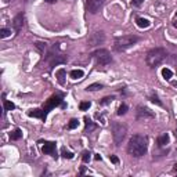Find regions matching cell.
Here are the masks:
<instances>
[{"instance_id": "cell-1", "label": "cell", "mask_w": 177, "mask_h": 177, "mask_svg": "<svg viewBox=\"0 0 177 177\" xmlns=\"http://www.w3.org/2000/svg\"><path fill=\"white\" fill-rule=\"evenodd\" d=\"M147 149H148V140L144 136L134 134L129 140L128 144V152L134 158H140V156L145 155Z\"/></svg>"}, {"instance_id": "cell-2", "label": "cell", "mask_w": 177, "mask_h": 177, "mask_svg": "<svg viewBox=\"0 0 177 177\" xmlns=\"http://www.w3.org/2000/svg\"><path fill=\"white\" fill-rule=\"evenodd\" d=\"M166 55H168V53H166L165 49L162 47L151 49L145 55V62L151 68H156V66H159L166 60Z\"/></svg>"}, {"instance_id": "cell-3", "label": "cell", "mask_w": 177, "mask_h": 177, "mask_svg": "<svg viewBox=\"0 0 177 177\" xmlns=\"http://www.w3.org/2000/svg\"><path fill=\"white\" fill-rule=\"evenodd\" d=\"M138 40H140V38L138 36H136V35L119 36V38H116L115 42H113V49H115L116 51H119V53L126 51V50H129L130 47H133Z\"/></svg>"}, {"instance_id": "cell-4", "label": "cell", "mask_w": 177, "mask_h": 177, "mask_svg": "<svg viewBox=\"0 0 177 177\" xmlns=\"http://www.w3.org/2000/svg\"><path fill=\"white\" fill-rule=\"evenodd\" d=\"M44 55H46V61H49L50 68H53V66H55L58 64H64V62H66V57L60 53V46L58 44H55L54 47Z\"/></svg>"}, {"instance_id": "cell-5", "label": "cell", "mask_w": 177, "mask_h": 177, "mask_svg": "<svg viewBox=\"0 0 177 177\" xmlns=\"http://www.w3.org/2000/svg\"><path fill=\"white\" fill-rule=\"evenodd\" d=\"M126 133H128V128L126 125H123L121 122H113L112 123V137H113V143L116 147H119L122 144V141L125 140Z\"/></svg>"}, {"instance_id": "cell-6", "label": "cell", "mask_w": 177, "mask_h": 177, "mask_svg": "<svg viewBox=\"0 0 177 177\" xmlns=\"http://www.w3.org/2000/svg\"><path fill=\"white\" fill-rule=\"evenodd\" d=\"M91 57L96 60L97 65H108V64H111V61H112L111 53H109L108 50H105V49L96 50V51L91 54Z\"/></svg>"}, {"instance_id": "cell-7", "label": "cell", "mask_w": 177, "mask_h": 177, "mask_svg": "<svg viewBox=\"0 0 177 177\" xmlns=\"http://www.w3.org/2000/svg\"><path fill=\"white\" fill-rule=\"evenodd\" d=\"M58 105H61V107H64V108H65V104H64V100H62V97L58 96V94H54V96L50 97L49 100H46L44 105H43V109H44L46 113H49L51 109H54L55 107H58Z\"/></svg>"}, {"instance_id": "cell-8", "label": "cell", "mask_w": 177, "mask_h": 177, "mask_svg": "<svg viewBox=\"0 0 177 177\" xmlns=\"http://www.w3.org/2000/svg\"><path fill=\"white\" fill-rule=\"evenodd\" d=\"M104 40H105L104 32L97 31V32H93L87 38V44L89 46H98V44H101V43H104Z\"/></svg>"}, {"instance_id": "cell-9", "label": "cell", "mask_w": 177, "mask_h": 177, "mask_svg": "<svg viewBox=\"0 0 177 177\" xmlns=\"http://www.w3.org/2000/svg\"><path fill=\"white\" fill-rule=\"evenodd\" d=\"M43 154H47V155H51L54 159H57V144L54 141H44V144L42 147Z\"/></svg>"}, {"instance_id": "cell-10", "label": "cell", "mask_w": 177, "mask_h": 177, "mask_svg": "<svg viewBox=\"0 0 177 177\" xmlns=\"http://www.w3.org/2000/svg\"><path fill=\"white\" fill-rule=\"evenodd\" d=\"M105 0H86V7H87V11H90L91 14H96L100 8L102 7Z\"/></svg>"}, {"instance_id": "cell-11", "label": "cell", "mask_w": 177, "mask_h": 177, "mask_svg": "<svg viewBox=\"0 0 177 177\" xmlns=\"http://www.w3.org/2000/svg\"><path fill=\"white\" fill-rule=\"evenodd\" d=\"M145 118H155V113L147 107H137V119H145Z\"/></svg>"}, {"instance_id": "cell-12", "label": "cell", "mask_w": 177, "mask_h": 177, "mask_svg": "<svg viewBox=\"0 0 177 177\" xmlns=\"http://www.w3.org/2000/svg\"><path fill=\"white\" fill-rule=\"evenodd\" d=\"M24 21H25V17H24L22 13H19V14H17L14 17V19H13V25H14L15 32H19L22 28H24Z\"/></svg>"}, {"instance_id": "cell-13", "label": "cell", "mask_w": 177, "mask_h": 177, "mask_svg": "<svg viewBox=\"0 0 177 177\" xmlns=\"http://www.w3.org/2000/svg\"><path fill=\"white\" fill-rule=\"evenodd\" d=\"M28 116H31V118H39V119H42V121H46L47 113L44 112V109H32V111H28Z\"/></svg>"}, {"instance_id": "cell-14", "label": "cell", "mask_w": 177, "mask_h": 177, "mask_svg": "<svg viewBox=\"0 0 177 177\" xmlns=\"http://www.w3.org/2000/svg\"><path fill=\"white\" fill-rule=\"evenodd\" d=\"M55 78H57V81H58L60 85L64 86L65 85V78H66V71H65L64 68L58 69V71L55 72Z\"/></svg>"}, {"instance_id": "cell-15", "label": "cell", "mask_w": 177, "mask_h": 177, "mask_svg": "<svg viewBox=\"0 0 177 177\" xmlns=\"http://www.w3.org/2000/svg\"><path fill=\"white\" fill-rule=\"evenodd\" d=\"M85 133H90V132H93L96 128H97V125L94 122H91V119H89L87 116H85Z\"/></svg>"}, {"instance_id": "cell-16", "label": "cell", "mask_w": 177, "mask_h": 177, "mask_svg": "<svg viewBox=\"0 0 177 177\" xmlns=\"http://www.w3.org/2000/svg\"><path fill=\"white\" fill-rule=\"evenodd\" d=\"M169 134L168 133H163V134H161L158 137V145L159 147H165V145H168L169 144Z\"/></svg>"}, {"instance_id": "cell-17", "label": "cell", "mask_w": 177, "mask_h": 177, "mask_svg": "<svg viewBox=\"0 0 177 177\" xmlns=\"http://www.w3.org/2000/svg\"><path fill=\"white\" fill-rule=\"evenodd\" d=\"M136 24H137L138 28H148V26L151 25V22H149L147 18H141V17H138V18L136 19Z\"/></svg>"}, {"instance_id": "cell-18", "label": "cell", "mask_w": 177, "mask_h": 177, "mask_svg": "<svg viewBox=\"0 0 177 177\" xmlns=\"http://www.w3.org/2000/svg\"><path fill=\"white\" fill-rule=\"evenodd\" d=\"M69 75H71L72 79H75V81H76V79H82L83 75H85V72H83L82 69H72Z\"/></svg>"}, {"instance_id": "cell-19", "label": "cell", "mask_w": 177, "mask_h": 177, "mask_svg": "<svg viewBox=\"0 0 177 177\" xmlns=\"http://www.w3.org/2000/svg\"><path fill=\"white\" fill-rule=\"evenodd\" d=\"M35 47L40 51V54H46V50H47V44L43 42H36L35 43Z\"/></svg>"}, {"instance_id": "cell-20", "label": "cell", "mask_w": 177, "mask_h": 177, "mask_svg": "<svg viewBox=\"0 0 177 177\" xmlns=\"http://www.w3.org/2000/svg\"><path fill=\"white\" fill-rule=\"evenodd\" d=\"M22 137V132L19 129H15L13 133H10V138L11 140H19Z\"/></svg>"}, {"instance_id": "cell-21", "label": "cell", "mask_w": 177, "mask_h": 177, "mask_svg": "<svg viewBox=\"0 0 177 177\" xmlns=\"http://www.w3.org/2000/svg\"><path fill=\"white\" fill-rule=\"evenodd\" d=\"M102 89V85L101 83H93V85H89L86 90L87 91H96V90H101Z\"/></svg>"}, {"instance_id": "cell-22", "label": "cell", "mask_w": 177, "mask_h": 177, "mask_svg": "<svg viewBox=\"0 0 177 177\" xmlns=\"http://www.w3.org/2000/svg\"><path fill=\"white\" fill-rule=\"evenodd\" d=\"M162 76H163V79H166V81H169V79L173 76V72L170 71L169 68H163V69H162Z\"/></svg>"}, {"instance_id": "cell-23", "label": "cell", "mask_w": 177, "mask_h": 177, "mask_svg": "<svg viewBox=\"0 0 177 177\" xmlns=\"http://www.w3.org/2000/svg\"><path fill=\"white\" fill-rule=\"evenodd\" d=\"M113 100H115V97L113 96H107V97H104V98L100 101V105H108L109 102H112Z\"/></svg>"}, {"instance_id": "cell-24", "label": "cell", "mask_w": 177, "mask_h": 177, "mask_svg": "<svg viewBox=\"0 0 177 177\" xmlns=\"http://www.w3.org/2000/svg\"><path fill=\"white\" fill-rule=\"evenodd\" d=\"M90 159H91V154H90V151H83L82 154V161L85 163H89Z\"/></svg>"}, {"instance_id": "cell-25", "label": "cell", "mask_w": 177, "mask_h": 177, "mask_svg": "<svg viewBox=\"0 0 177 177\" xmlns=\"http://www.w3.org/2000/svg\"><path fill=\"white\" fill-rule=\"evenodd\" d=\"M10 35H11V31H10V29H7V28H2V29H0V38H2V39L8 38Z\"/></svg>"}, {"instance_id": "cell-26", "label": "cell", "mask_w": 177, "mask_h": 177, "mask_svg": "<svg viewBox=\"0 0 177 177\" xmlns=\"http://www.w3.org/2000/svg\"><path fill=\"white\" fill-rule=\"evenodd\" d=\"M61 155H62V158H65V159H72L73 158V154L69 152V151H66V148L61 149Z\"/></svg>"}, {"instance_id": "cell-27", "label": "cell", "mask_w": 177, "mask_h": 177, "mask_svg": "<svg viewBox=\"0 0 177 177\" xmlns=\"http://www.w3.org/2000/svg\"><path fill=\"white\" fill-rule=\"evenodd\" d=\"M90 107H91V102L90 101H82L81 105H79V108H81V111H87Z\"/></svg>"}, {"instance_id": "cell-28", "label": "cell", "mask_w": 177, "mask_h": 177, "mask_svg": "<svg viewBox=\"0 0 177 177\" xmlns=\"http://www.w3.org/2000/svg\"><path fill=\"white\" fill-rule=\"evenodd\" d=\"M78 126H79V121H78V119H71V121H69V123H68V129H69V130L76 129Z\"/></svg>"}, {"instance_id": "cell-29", "label": "cell", "mask_w": 177, "mask_h": 177, "mask_svg": "<svg viewBox=\"0 0 177 177\" xmlns=\"http://www.w3.org/2000/svg\"><path fill=\"white\" fill-rule=\"evenodd\" d=\"M3 104H4V111H11V109L15 108V105L13 104V102L7 101V100H4V101H3Z\"/></svg>"}, {"instance_id": "cell-30", "label": "cell", "mask_w": 177, "mask_h": 177, "mask_svg": "<svg viewBox=\"0 0 177 177\" xmlns=\"http://www.w3.org/2000/svg\"><path fill=\"white\" fill-rule=\"evenodd\" d=\"M126 112H128V105H126V104H122V105L118 108V115H125Z\"/></svg>"}, {"instance_id": "cell-31", "label": "cell", "mask_w": 177, "mask_h": 177, "mask_svg": "<svg viewBox=\"0 0 177 177\" xmlns=\"http://www.w3.org/2000/svg\"><path fill=\"white\" fill-rule=\"evenodd\" d=\"M151 102H154V104H156V105H159V107H163L162 101H159L158 96H151Z\"/></svg>"}, {"instance_id": "cell-32", "label": "cell", "mask_w": 177, "mask_h": 177, "mask_svg": "<svg viewBox=\"0 0 177 177\" xmlns=\"http://www.w3.org/2000/svg\"><path fill=\"white\" fill-rule=\"evenodd\" d=\"M143 2H144V0H132V2H130V6H132V7H140V6L143 4Z\"/></svg>"}, {"instance_id": "cell-33", "label": "cell", "mask_w": 177, "mask_h": 177, "mask_svg": "<svg viewBox=\"0 0 177 177\" xmlns=\"http://www.w3.org/2000/svg\"><path fill=\"white\" fill-rule=\"evenodd\" d=\"M109 161H111L112 163H115V165H118V163H119V158H118V156H115V155H109Z\"/></svg>"}, {"instance_id": "cell-34", "label": "cell", "mask_w": 177, "mask_h": 177, "mask_svg": "<svg viewBox=\"0 0 177 177\" xmlns=\"http://www.w3.org/2000/svg\"><path fill=\"white\" fill-rule=\"evenodd\" d=\"M94 159H96V161H101V155H96Z\"/></svg>"}, {"instance_id": "cell-35", "label": "cell", "mask_w": 177, "mask_h": 177, "mask_svg": "<svg viewBox=\"0 0 177 177\" xmlns=\"http://www.w3.org/2000/svg\"><path fill=\"white\" fill-rule=\"evenodd\" d=\"M44 2H46V3H55L57 0H44Z\"/></svg>"}, {"instance_id": "cell-36", "label": "cell", "mask_w": 177, "mask_h": 177, "mask_svg": "<svg viewBox=\"0 0 177 177\" xmlns=\"http://www.w3.org/2000/svg\"><path fill=\"white\" fill-rule=\"evenodd\" d=\"M85 172H86V169H85V168H82V169H81V174H83Z\"/></svg>"}, {"instance_id": "cell-37", "label": "cell", "mask_w": 177, "mask_h": 177, "mask_svg": "<svg viewBox=\"0 0 177 177\" xmlns=\"http://www.w3.org/2000/svg\"><path fill=\"white\" fill-rule=\"evenodd\" d=\"M173 26H174V28L177 29V21H174V22H173Z\"/></svg>"}, {"instance_id": "cell-38", "label": "cell", "mask_w": 177, "mask_h": 177, "mask_svg": "<svg viewBox=\"0 0 177 177\" xmlns=\"http://www.w3.org/2000/svg\"><path fill=\"white\" fill-rule=\"evenodd\" d=\"M173 169H174V172H177V162L174 163V168H173Z\"/></svg>"}, {"instance_id": "cell-39", "label": "cell", "mask_w": 177, "mask_h": 177, "mask_svg": "<svg viewBox=\"0 0 177 177\" xmlns=\"http://www.w3.org/2000/svg\"><path fill=\"white\" fill-rule=\"evenodd\" d=\"M172 85H173V86H176V87H177V82H172Z\"/></svg>"}, {"instance_id": "cell-40", "label": "cell", "mask_w": 177, "mask_h": 177, "mask_svg": "<svg viewBox=\"0 0 177 177\" xmlns=\"http://www.w3.org/2000/svg\"><path fill=\"white\" fill-rule=\"evenodd\" d=\"M174 134H176V138H177V129H176V133H174Z\"/></svg>"}, {"instance_id": "cell-41", "label": "cell", "mask_w": 177, "mask_h": 177, "mask_svg": "<svg viewBox=\"0 0 177 177\" xmlns=\"http://www.w3.org/2000/svg\"><path fill=\"white\" fill-rule=\"evenodd\" d=\"M176 17H177V11H176Z\"/></svg>"}]
</instances>
